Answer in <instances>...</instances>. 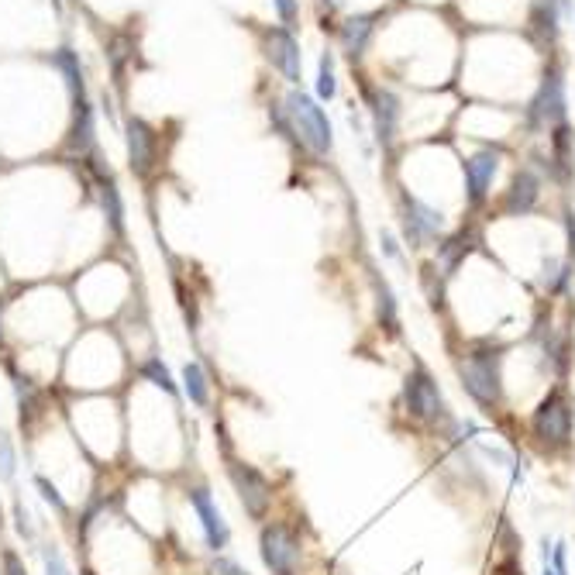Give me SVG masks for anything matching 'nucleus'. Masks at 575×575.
<instances>
[{"label":"nucleus","mask_w":575,"mask_h":575,"mask_svg":"<svg viewBox=\"0 0 575 575\" xmlns=\"http://www.w3.org/2000/svg\"><path fill=\"white\" fill-rule=\"evenodd\" d=\"M273 7H276V14H279L283 25H293L297 14H300V0H273Z\"/></svg>","instance_id":"c756f323"},{"label":"nucleus","mask_w":575,"mask_h":575,"mask_svg":"<svg viewBox=\"0 0 575 575\" xmlns=\"http://www.w3.org/2000/svg\"><path fill=\"white\" fill-rule=\"evenodd\" d=\"M266 49H269V59H273V66L279 69V73H283L290 83H300L303 59H300L297 38H293L286 28H273V31L266 35Z\"/></svg>","instance_id":"ddd939ff"},{"label":"nucleus","mask_w":575,"mask_h":575,"mask_svg":"<svg viewBox=\"0 0 575 575\" xmlns=\"http://www.w3.org/2000/svg\"><path fill=\"white\" fill-rule=\"evenodd\" d=\"M400 407L410 421L421 424V427H441V424L455 421V417L448 414V403H445V396H441L438 379H434L431 369L421 362H417L414 369H410V376L403 379Z\"/></svg>","instance_id":"f03ea898"},{"label":"nucleus","mask_w":575,"mask_h":575,"mask_svg":"<svg viewBox=\"0 0 575 575\" xmlns=\"http://www.w3.org/2000/svg\"><path fill=\"white\" fill-rule=\"evenodd\" d=\"M42 558H45V575H73V572H69V565L62 562V555H59L56 548H45Z\"/></svg>","instance_id":"c85d7f7f"},{"label":"nucleus","mask_w":575,"mask_h":575,"mask_svg":"<svg viewBox=\"0 0 575 575\" xmlns=\"http://www.w3.org/2000/svg\"><path fill=\"white\" fill-rule=\"evenodd\" d=\"M104 207H107V217H111V228L121 235V197H118V186L111 180L104 183Z\"/></svg>","instance_id":"393cba45"},{"label":"nucleus","mask_w":575,"mask_h":575,"mask_svg":"<svg viewBox=\"0 0 575 575\" xmlns=\"http://www.w3.org/2000/svg\"><path fill=\"white\" fill-rule=\"evenodd\" d=\"M59 66H62V73H66L69 90H73L76 104H80V100H83V76H80V66H76V56H73V52L62 49V52H59Z\"/></svg>","instance_id":"5701e85b"},{"label":"nucleus","mask_w":575,"mask_h":575,"mask_svg":"<svg viewBox=\"0 0 575 575\" xmlns=\"http://www.w3.org/2000/svg\"><path fill=\"white\" fill-rule=\"evenodd\" d=\"M321 4H324V7H328V11H334V7H338V4H341V0H321Z\"/></svg>","instance_id":"c9c22d12"},{"label":"nucleus","mask_w":575,"mask_h":575,"mask_svg":"<svg viewBox=\"0 0 575 575\" xmlns=\"http://www.w3.org/2000/svg\"><path fill=\"white\" fill-rule=\"evenodd\" d=\"M334 93H338V80H334V56L331 52H324L321 66H317V97L334 100Z\"/></svg>","instance_id":"4be33fe9"},{"label":"nucleus","mask_w":575,"mask_h":575,"mask_svg":"<svg viewBox=\"0 0 575 575\" xmlns=\"http://www.w3.org/2000/svg\"><path fill=\"white\" fill-rule=\"evenodd\" d=\"M541 200V180L534 169H517L514 180H510V190L503 193V214L510 217H524L538 207Z\"/></svg>","instance_id":"f8f14e48"},{"label":"nucleus","mask_w":575,"mask_h":575,"mask_svg":"<svg viewBox=\"0 0 575 575\" xmlns=\"http://www.w3.org/2000/svg\"><path fill=\"white\" fill-rule=\"evenodd\" d=\"M128 159L135 173H149L152 166V131L145 121L131 118L128 121Z\"/></svg>","instance_id":"dca6fc26"},{"label":"nucleus","mask_w":575,"mask_h":575,"mask_svg":"<svg viewBox=\"0 0 575 575\" xmlns=\"http://www.w3.org/2000/svg\"><path fill=\"white\" fill-rule=\"evenodd\" d=\"M541 575H558L555 569H551V565H545V572H541Z\"/></svg>","instance_id":"4c0bfd02"},{"label":"nucleus","mask_w":575,"mask_h":575,"mask_svg":"<svg viewBox=\"0 0 575 575\" xmlns=\"http://www.w3.org/2000/svg\"><path fill=\"white\" fill-rule=\"evenodd\" d=\"M14 465H18L14 445L7 438H0V479H14Z\"/></svg>","instance_id":"a878e982"},{"label":"nucleus","mask_w":575,"mask_h":575,"mask_svg":"<svg viewBox=\"0 0 575 575\" xmlns=\"http://www.w3.org/2000/svg\"><path fill=\"white\" fill-rule=\"evenodd\" d=\"M400 221H403V235L414 248H421L427 242H438L441 231H445V217L441 211H434L431 204H424L417 193L403 190L400 193Z\"/></svg>","instance_id":"423d86ee"},{"label":"nucleus","mask_w":575,"mask_h":575,"mask_svg":"<svg viewBox=\"0 0 575 575\" xmlns=\"http://www.w3.org/2000/svg\"><path fill=\"white\" fill-rule=\"evenodd\" d=\"M365 100H369L372 131H376L379 145H390L396 138V124H400V97L386 87H365Z\"/></svg>","instance_id":"9d476101"},{"label":"nucleus","mask_w":575,"mask_h":575,"mask_svg":"<svg viewBox=\"0 0 575 575\" xmlns=\"http://www.w3.org/2000/svg\"><path fill=\"white\" fill-rule=\"evenodd\" d=\"M183 393L190 396L193 407H207L211 403V383H207V372L200 362L183 365Z\"/></svg>","instance_id":"a211bd4d"},{"label":"nucleus","mask_w":575,"mask_h":575,"mask_svg":"<svg viewBox=\"0 0 575 575\" xmlns=\"http://www.w3.org/2000/svg\"><path fill=\"white\" fill-rule=\"evenodd\" d=\"M14 510H18V531L25 534V538H31V524H28V514H25V507H21V503H18V507H14Z\"/></svg>","instance_id":"f704fd0d"},{"label":"nucleus","mask_w":575,"mask_h":575,"mask_svg":"<svg viewBox=\"0 0 575 575\" xmlns=\"http://www.w3.org/2000/svg\"><path fill=\"white\" fill-rule=\"evenodd\" d=\"M379 321L386 324L390 331H396L400 317H396V300H393V290L386 283H379Z\"/></svg>","instance_id":"b1692460"},{"label":"nucleus","mask_w":575,"mask_h":575,"mask_svg":"<svg viewBox=\"0 0 575 575\" xmlns=\"http://www.w3.org/2000/svg\"><path fill=\"white\" fill-rule=\"evenodd\" d=\"M379 245H383V255L390 262H403V252H400V242H396V235L390 228H383L379 231Z\"/></svg>","instance_id":"cd10ccee"},{"label":"nucleus","mask_w":575,"mask_h":575,"mask_svg":"<svg viewBox=\"0 0 575 575\" xmlns=\"http://www.w3.org/2000/svg\"><path fill=\"white\" fill-rule=\"evenodd\" d=\"M35 486L42 489V496H45V500L52 503V507H56V510H62V514H66V500H62V496L56 493V486H52L49 479H45V476H35Z\"/></svg>","instance_id":"7c9ffc66"},{"label":"nucleus","mask_w":575,"mask_h":575,"mask_svg":"<svg viewBox=\"0 0 575 575\" xmlns=\"http://www.w3.org/2000/svg\"><path fill=\"white\" fill-rule=\"evenodd\" d=\"M376 21H379V14H352V18L341 25L338 38L352 59L365 56V49H369V42H372V31H376Z\"/></svg>","instance_id":"4468645a"},{"label":"nucleus","mask_w":575,"mask_h":575,"mask_svg":"<svg viewBox=\"0 0 575 575\" xmlns=\"http://www.w3.org/2000/svg\"><path fill=\"white\" fill-rule=\"evenodd\" d=\"M527 124H531V131H541V128H558V124H565V80L558 69H551L545 76V83H541V90L534 93L531 107H527Z\"/></svg>","instance_id":"0eeeda50"},{"label":"nucleus","mask_w":575,"mask_h":575,"mask_svg":"<svg viewBox=\"0 0 575 575\" xmlns=\"http://www.w3.org/2000/svg\"><path fill=\"white\" fill-rule=\"evenodd\" d=\"M259 555L273 575H297L300 572V538L290 524H266L259 534Z\"/></svg>","instance_id":"39448f33"},{"label":"nucleus","mask_w":575,"mask_h":575,"mask_svg":"<svg viewBox=\"0 0 575 575\" xmlns=\"http://www.w3.org/2000/svg\"><path fill=\"white\" fill-rule=\"evenodd\" d=\"M472 242V235L469 231H458V235L452 238H445V242L438 245V262H441V273L445 276H452L458 266L465 262V255H469V245Z\"/></svg>","instance_id":"f3484780"},{"label":"nucleus","mask_w":575,"mask_h":575,"mask_svg":"<svg viewBox=\"0 0 575 575\" xmlns=\"http://www.w3.org/2000/svg\"><path fill=\"white\" fill-rule=\"evenodd\" d=\"M562 7L565 0H534L531 7V31L538 42H555L562 28Z\"/></svg>","instance_id":"2eb2a0df"},{"label":"nucleus","mask_w":575,"mask_h":575,"mask_svg":"<svg viewBox=\"0 0 575 575\" xmlns=\"http://www.w3.org/2000/svg\"><path fill=\"white\" fill-rule=\"evenodd\" d=\"M228 476H231V483H235L238 496H242L245 514L252 520L266 517L269 507H273V486H269V479L262 476L255 465H245V462H231Z\"/></svg>","instance_id":"6e6552de"},{"label":"nucleus","mask_w":575,"mask_h":575,"mask_svg":"<svg viewBox=\"0 0 575 575\" xmlns=\"http://www.w3.org/2000/svg\"><path fill=\"white\" fill-rule=\"evenodd\" d=\"M90 138H93V114L87 100H80V104H76V124H73V138H69V149L83 152L90 145Z\"/></svg>","instance_id":"aec40b11"},{"label":"nucleus","mask_w":575,"mask_h":575,"mask_svg":"<svg viewBox=\"0 0 575 575\" xmlns=\"http://www.w3.org/2000/svg\"><path fill=\"white\" fill-rule=\"evenodd\" d=\"M0 534H4V507H0Z\"/></svg>","instance_id":"e433bc0d"},{"label":"nucleus","mask_w":575,"mask_h":575,"mask_svg":"<svg viewBox=\"0 0 575 575\" xmlns=\"http://www.w3.org/2000/svg\"><path fill=\"white\" fill-rule=\"evenodd\" d=\"M572 427H575V407L565 393V386L548 390L545 400L531 410V438L545 448L548 455L565 452L572 445Z\"/></svg>","instance_id":"7ed1b4c3"},{"label":"nucleus","mask_w":575,"mask_h":575,"mask_svg":"<svg viewBox=\"0 0 575 575\" xmlns=\"http://www.w3.org/2000/svg\"><path fill=\"white\" fill-rule=\"evenodd\" d=\"M548 565L558 575H569V545H565V541H555V545H551V562Z\"/></svg>","instance_id":"bb28decb"},{"label":"nucleus","mask_w":575,"mask_h":575,"mask_svg":"<svg viewBox=\"0 0 575 575\" xmlns=\"http://www.w3.org/2000/svg\"><path fill=\"white\" fill-rule=\"evenodd\" d=\"M190 503H193V510H197L200 527H204L207 548H211V551H224V548H228L231 531H228V524H224V514L217 510L214 496L207 493L204 486H197V489H190Z\"/></svg>","instance_id":"9b49d317"},{"label":"nucleus","mask_w":575,"mask_h":575,"mask_svg":"<svg viewBox=\"0 0 575 575\" xmlns=\"http://www.w3.org/2000/svg\"><path fill=\"white\" fill-rule=\"evenodd\" d=\"M465 173V204L469 207H483L493 190V180L500 173V152L493 149H479L462 162Z\"/></svg>","instance_id":"1a4fd4ad"},{"label":"nucleus","mask_w":575,"mask_h":575,"mask_svg":"<svg viewBox=\"0 0 575 575\" xmlns=\"http://www.w3.org/2000/svg\"><path fill=\"white\" fill-rule=\"evenodd\" d=\"M572 279V262H558V259H548L545 262V273H541V286L551 293V297H558V293H565V286H569Z\"/></svg>","instance_id":"6ab92c4d"},{"label":"nucleus","mask_w":575,"mask_h":575,"mask_svg":"<svg viewBox=\"0 0 575 575\" xmlns=\"http://www.w3.org/2000/svg\"><path fill=\"white\" fill-rule=\"evenodd\" d=\"M458 383L465 396L476 403L483 414H496L503 403V355L493 345H476L455 359Z\"/></svg>","instance_id":"f257e3e1"},{"label":"nucleus","mask_w":575,"mask_h":575,"mask_svg":"<svg viewBox=\"0 0 575 575\" xmlns=\"http://www.w3.org/2000/svg\"><path fill=\"white\" fill-rule=\"evenodd\" d=\"M286 114H290L300 142L307 145L314 155H321V159H324V155L334 149V131H331L328 111H324V107L317 104L310 93L290 90V97H286Z\"/></svg>","instance_id":"20e7f679"},{"label":"nucleus","mask_w":575,"mask_h":575,"mask_svg":"<svg viewBox=\"0 0 575 575\" xmlns=\"http://www.w3.org/2000/svg\"><path fill=\"white\" fill-rule=\"evenodd\" d=\"M4 575H28L25 572V562H21L14 551H4Z\"/></svg>","instance_id":"473e14b6"},{"label":"nucleus","mask_w":575,"mask_h":575,"mask_svg":"<svg viewBox=\"0 0 575 575\" xmlns=\"http://www.w3.org/2000/svg\"><path fill=\"white\" fill-rule=\"evenodd\" d=\"M565 231H569V262L575 259V214H569V221H565Z\"/></svg>","instance_id":"72a5a7b5"},{"label":"nucleus","mask_w":575,"mask_h":575,"mask_svg":"<svg viewBox=\"0 0 575 575\" xmlns=\"http://www.w3.org/2000/svg\"><path fill=\"white\" fill-rule=\"evenodd\" d=\"M211 575H248L242 565L228 562V558H214L211 562Z\"/></svg>","instance_id":"2f4dec72"},{"label":"nucleus","mask_w":575,"mask_h":575,"mask_svg":"<svg viewBox=\"0 0 575 575\" xmlns=\"http://www.w3.org/2000/svg\"><path fill=\"white\" fill-rule=\"evenodd\" d=\"M138 376L142 379H149V383H155L159 390H166L169 396H176L180 390H176V383H173V376H169V369L162 365V359H149V362H142V369H138Z\"/></svg>","instance_id":"412c9836"}]
</instances>
